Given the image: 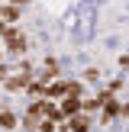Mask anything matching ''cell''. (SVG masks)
Returning <instances> with one entry per match:
<instances>
[{
    "label": "cell",
    "instance_id": "1",
    "mask_svg": "<svg viewBox=\"0 0 129 132\" xmlns=\"http://www.w3.org/2000/svg\"><path fill=\"white\" fill-rule=\"evenodd\" d=\"M3 52H6V55H16V58L26 55V36L16 29V26L6 29V36H3Z\"/></svg>",
    "mask_w": 129,
    "mask_h": 132
},
{
    "label": "cell",
    "instance_id": "2",
    "mask_svg": "<svg viewBox=\"0 0 129 132\" xmlns=\"http://www.w3.org/2000/svg\"><path fill=\"white\" fill-rule=\"evenodd\" d=\"M32 81H36V74H10L3 81V87H6V94H23V90H29Z\"/></svg>",
    "mask_w": 129,
    "mask_h": 132
},
{
    "label": "cell",
    "instance_id": "3",
    "mask_svg": "<svg viewBox=\"0 0 129 132\" xmlns=\"http://www.w3.org/2000/svg\"><path fill=\"white\" fill-rule=\"evenodd\" d=\"M90 126H94L90 113H81V116H71V119H64L58 129H64V132H90Z\"/></svg>",
    "mask_w": 129,
    "mask_h": 132
},
{
    "label": "cell",
    "instance_id": "4",
    "mask_svg": "<svg viewBox=\"0 0 129 132\" xmlns=\"http://www.w3.org/2000/svg\"><path fill=\"white\" fill-rule=\"evenodd\" d=\"M68 97V81H52L45 84V100H64Z\"/></svg>",
    "mask_w": 129,
    "mask_h": 132
},
{
    "label": "cell",
    "instance_id": "5",
    "mask_svg": "<svg viewBox=\"0 0 129 132\" xmlns=\"http://www.w3.org/2000/svg\"><path fill=\"white\" fill-rule=\"evenodd\" d=\"M61 113H64V119H71V116H81V113H84V100L64 97V100H61Z\"/></svg>",
    "mask_w": 129,
    "mask_h": 132
},
{
    "label": "cell",
    "instance_id": "6",
    "mask_svg": "<svg viewBox=\"0 0 129 132\" xmlns=\"http://www.w3.org/2000/svg\"><path fill=\"white\" fill-rule=\"evenodd\" d=\"M116 116H123V100H110L107 106H103V116H100V122H110V119H116Z\"/></svg>",
    "mask_w": 129,
    "mask_h": 132
},
{
    "label": "cell",
    "instance_id": "7",
    "mask_svg": "<svg viewBox=\"0 0 129 132\" xmlns=\"http://www.w3.org/2000/svg\"><path fill=\"white\" fill-rule=\"evenodd\" d=\"M19 122H23V119H19L13 110H3V113H0V129H3V132H13Z\"/></svg>",
    "mask_w": 129,
    "mask_h": 132
},
{
    "label": "cell",
    "instance_id": "8",
    "mask_svg": "<svg viewBox=\"0 0 129 132\" xmlns=\"http://www.w3.org/2000/svg\"><path fill=\"white\" fill-rule=\"evenodd\" d=\"M0 19H3L6 26H10V23H16V19H19V6H16V3H6V6H0Z\"/></svg>",
    "mask_w": 129,
    "mask_h": 132
},
{
    "label": "cell",
    "instance_id": "9",
    "mask_svg": "<svg viewBox=\"0 0 129 132\" xmlns=\"http://www.w3.org/2000/svg\"><path fill=\"white\" fill-rule=\"evenodd\" d=\"M68 97H74V100H84V97H87V90H84V81H68Z\"/></svg>",
    "mask_w": 129,
    "mask_h": 132
},
{
    "label": "cell",
    "instance_id": "10",
    "mask_svg": "<svg viewBox=\"0 0 129 132\" xmlns=\"http://www.w3.org/2000/svg\"><path fill=\"white\" fill-rule=\"evenodd\" d=\"M26 132H39V126H42V119L39 116H32V113H23V122H19Z\"/></svg>",
    "mask_w": 129,
    "mask_h": 132
},
{
    "label": "cell",
    "instance_id": "11",
    "mask_svg": "<svg viewBox=\"0 0 129 132\" xmlns=\"http://www.w3.org/2000/svg\"><path fill=\"white\" fill-rule=\"evenodd\" d=\"M81 81H84V84H100V68H84Z\"/></svg>",
    "mask_w": 129,
    "mask_h": 132
},
{
    "label": "cell",
    "instance_id": "12",
    "mask_svg": "<svg viewBox=\"0 0 129 132\" xmlns=\"http://www.w3.org/2000/svg\"><path fill=\"white\" fill-rule=\"evenodd\" d=\"M58 129V122H52V119H42V126H39V132H55Z\"/></svg>",
    "mask_w": 129,
    "mask_h": 132
},
{
    "label": "cell",
    "instance_id": "13",
    "mask_svg": "<svg viewBox=\"0 0 129 132\" xmlns=\"http://www.w3.org/2000/svg\"><path fill=\"white\" fill-rule=\"evenodd\" d=\"M10 74H13V71H10V68H6V64H3V61H0V84H3V81H6V77H10Z\"/></svg>",
    "mask_w": 129,
    "mask_h": 132
},
{
    "label": "cell",
    "instance_id": "14",
    "mask_svg": "<svg viewBox=\"0 0 129 132\" xmlns=\"http://www.w3.org/2000/svg\"><path fill=\"white\" fill-rule=\"evenodd\" d=\"M119 87H123V77H116V81H110V87H107V90H110V94H116Z\"/></svg>",
    "mask_w": 129,
    "mask_h": 132
},
{
    "label": "cell",
    "instance_id": "15",
    "mask_svg": "<svg viewBox=\"0 0 129 132\" xmlns=\"http://www.w3.org/2000/svg\"><path fill=\"white\" fill-rule=\"evenodd\" d=\"M119 68H129V52H126V55H119Z\"/></svg>",
    "mask_w": 129,
    "mask_h": 132
},
{
    "label": "cell",
    "instance_id": "16",
    "mask_svg": "<svg viewBox=\"0 0 129 132\" xmlns=\"http://www.w3.org/2000/svg\"><path fill=\"white\" fill-rule=\"evenodd\" d=\"M6 29H10V26H6V23H3V19H0V39H3V36H6Z\"/></svg>",
    "mask_w": 129,
    "mask_h": 132
},
{
    "label": "cell",
    "instance_id": "17",
    "mask_svg": "<svg viewBox=\"0 0 129 132\" xmlns=\"http://www.w3.org/2000/svg\"><path fill=\"white\" fill-rule=\"evenodd\" d=\"M10 3H16V6H26V3H32V0H10Z\"/></svg>",
    "mask_w": 129,
    "mask_h": 132
},
{
    "label": "cell",
    "instance_id": "18",
    "mask_svg": "<svg viewBox=\"0 0 129 132\" xmlns=\"http://www.w3.org/2000/svg\"><path fill=\"white\" fill-rule=\"evenodd\" d=\"M3 55H6V52H3V45H0V61H3Z\"/></svg>",
    "mask_w": 129,
    "mask_h": 132
}]
</instances>
